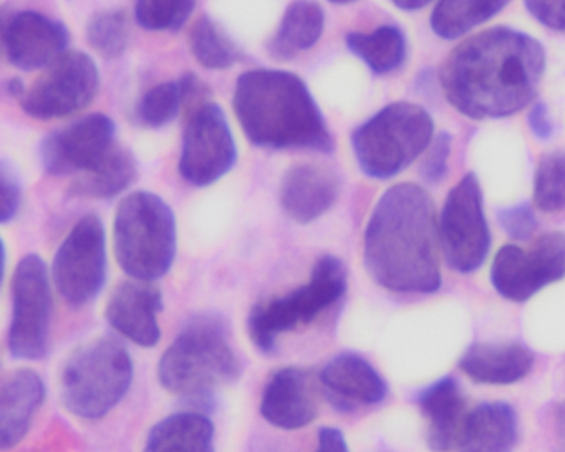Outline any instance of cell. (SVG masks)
Returning a JSON list of instances; mask_svg holds the SVG:
<instances>
[{"mask_svg":"<svg viewBox=\"0 0 565 452\" xmlns=\"http://www.w3.org/2000/svg\"><path fill=\"white\" fill-rule=\"evenodd\" d=\"M451 143L452 140L448 133H441L436 138L428 157L423 161L422 170H419L426 183L438 184L445 177L446 170H448L449 153H451Z\"/></svg>","mask_w":565,"mask_h":452,"instance_id":"obj_37","label":"cell"},{"mask_svg":"<svg viewBox=\"0 0 565 452\" xmlns=\"http://www.w3.org/2000/svg\"><path fill=\"white\" fill-rule=\"evenodd\" d=\"M52 280L65 303L82 309L100 295L107 280V239L100 217H82L58 247Z\"/></svg>","mask_w":565,"mask_h":452,"instance_id":"obj_11","label":"cell"},{"mask_svg":"<svg viewBox=\"0 0 565 452\" xmlns=\"http://www.w3.org/2000/svg\"><path fill=\"white\" fill-rule=\"evenodd\" d=\"M339 194L340 180L335 171L319 164H297L284 174L280 207L294 223L310 224L332 209Z\"/></svg>","mask_w":565,"mask_h":452,"instance_id":"obj_21","label":"cell"},{"mask_svg":"<svg viewBox=\"0 0 565 452\" xmlns=\"http://www.w3.org/2000/svg\"><path fill=\"white\" fill-rule=\"evenodd\" d=\"M0 184H2V203H0V220L4 224L11 223L21 209L22 187L21 180L14 168L2 161L0 164Z\"/></svg>","mask_w":565,"mask_h":452,"instance_id":"obj_36","label":"cell"},{"mask_svg":"<svg viewBox=\"0 0 565 452\" xmlns=\"http://www.w3.org/2000/svg\"><path fill=\"white\" fill-rule=\"evenodd\" d=\"M439 247L449 269L472 273L491 249V230L482 209L478 177L469 173L449 191L438 224Z\"/></svg>","mask_w":565,"mask_h":452,"instance_id":"obj_10","label":"cell"},{"mask_svg":"<svg viewBox=\"0 0 565 452\" xmlns=\"http://www.w3.org/2000/svg\"><path fill=\"white\" fill-rule=\"evenodd\" d=\"M138 177V164L134 153L115 144L114 150L94 170L82 174L68 193L81 197L110 200L134 184Z\"/></svg>","mask_w":565,"mask_h":452,"instance_id":"obj_27","label":"cell"},{"mask_svg":"<svg viewBox=\"0 0 565 452\" xmlns=\"http://www.w3.org/2000/svg\"><path fill=\"white\" fill-rule=\"evenodd\" d=\"M511 0H439L429 24L445 41L462 37L498 15Z\"/></svg>","mask_w":565,"mask_h":452,"instance_id":"obj_28","label":"cell"},{"mask_svg":"<svg viewBox=\"0 0 565 452\" xmlns=\"http://www.w3.org/2000/svg\"><path fill=\"white\" fill-rule=\"evenodd\" d=\"M319 381L323 395L342 411L379 405L388 395L383 376L356 353L333 356L320 372Z\"/></svg>","mask_w":565,"mask_h":452,"instance_id":"obj_19","label":"cell"},{"mask_svg":"<svg viewBox=\"0 0 565 452\" xmlns=\"http://www.w3.org/2000/svg\"><path fill=\"white\" fill-rule=\"evenodd\" d=\"M498 219L502 230L511 239L519 240V243L531 239L535 229H537V219H535L534 211L531 209L527 203L504 207V209L499 211Z\"/></svg>","mask_w":565,"mask_h":452,"instance_id":"obj_35","label":"cell"},{"mask_svg":"<svg viewBox=\"0 0 565 452\" xmlns=\"http://www.w3.org/2000/svg\"><path fill=\"white\" fill-rule=\"evenodd\" d=\"M326 14L313 0H296L287 8L269 49L273 57L289 61L312 49L322 37Z\"/></svg>","mask_w":565,"mask_h":452,"instance_id":"obj_26","label":"cell"},{"mask_svg":"<svg viewBox=\"0 0 565 452\" xmlns=\"http://www.w3.org/2000/svg\"><path fill=\"white\" fill-rule=\"evenodd\" d=\"M196 0H137L135 18L147 31L177 32L186 24Z\"/></svg>","mask_w":565,"mask_h":452,"instance_id":"obj_33","label":"cell"},{"mask_svg":"<svg viewBox=\"0 0 565 452\" xmlns=\"http://www.w3.org/2000/svg\"><path fill=\"white\" fill-rule=\"evenodd\" d=\"M564 277L565 233L544 234L529 249L509 244L492 260V287L511 302H527Z\"/></svg>","mask_w":565,"mask_h":452,"instance_id":"obj_13","label":"cell"},{"mask_svg":"<svg viewBox=\"0 0 565 452\" xmlns=\"http://www.w3.org/2000/svg\"><path fill=\"white\" fill-rule=\"evenodd\" d=\"M524 4L544 28L565 32V0H524Z\"/></svg>","mask_w":565,"mask_h":452,"instance_id":"obj_38","label":"cell"},{"mask_svg":"<svg viewBox=\"0 0 565 452\" xmlns=\"http://www.w3.org/2000/svg\"><path fill=\"white\" fill-rule=\"evenodd\" d=\"M347 47L376 75L396 71L406 57L405 35L395 25H383L370 34H349Z\"/></svg>","mask_w":565,"mask_h":452,"instance_id":"obj_29","label":"cell"},{"mask_svg":"<svg viewBox=\"0 0 565 452\" xmlns=\"http://www.w3.org/2000/svg\"><path fill=\"white\" fill-rule=\"evenodd\" d=\"M190 49L194 58L210 71H226L239 61V51L234 42L207 15L198 19L191 28Z\"/></svg>","mask_w":565,"mask_h":452,"instance_id":"obj_30","label":"cell"},{"mask_svg":"<svg viewBox=\"0 0 565 452\" xmlns=\"http://www.w3.org/2000/svg\"><path fill=\"white\" fill-rule=\"evenodd\" d=\"M534 353L518 342H481L466 349L459 369L481 385H514L534 368Z\"/></svg>","mask_w":565,"mask_h":452,"instance_id":"obj_23","label":"cell"},{"mask_svg":"<svg viewBox=\"0 0 565 452\" xmlns=\"http://www.w3.org/2000/svg\"><path fill=\"white\" fill-rule=\"evenodd\" d=\"M234 114L250 143L270 150L332 153L335 143L306 82L284 71L256 68L241 75Z\"/></svg>","mask_w":565,"mask_h":452,"instance_id":"obj_3","label":"cell"},{"mask_svg":"<svg viewBox=\"0 0 565 452\" xmlns=\"http://www.w3.org/2000/svg\"><path fill=\"white\" fill-rule=\"evenodd\" d=\"M134 362L124 343L100 336L78 346L61 373V398L81 419L104 418L127 396Z\"/></svg>","mask_w":565,"mask_h":452,"instance_id":"obj_6","label":"cell"},{"mask_svg":"<svg viewBox=\"0 0 565 452\" xmlns=\"http://www.w3.org/2000/svg\"><path fill=\"white\" fill-rule=\"evenodd\" d=\"M163 309L161 290L145 280L124 282L111 292L105 319L111 329L143 348H153L161 338L158 313Z\"/></svg>","mask_w":565,"mask_h":452,"instance_id":"obj_18","label":"cell"},{"mask_svg":"<svg viewBox=\"0 0 565 452\" xmlns=\"http://www.w3.org/2000/svg\"><path fill=\"white\" fill-rule=\"evenodd\" d=\"M100 88V72L84 52H65L32 84L21 100L35 120L71 117L87 108Z\"/></svg>","mask_w":565,"mask_h":452,"instance_id":"obj_12","label":"cell"},{"mask_svg":"<svg viewBox=\"0 0 565 452\" xmlns=\"http://www.w3.org/2000/svg\"><path fill=\"white\" fill-rule=\"evenodd\" d=\"M236 160V141L226 115L216 104L201 105L183 133L181 176L193 186H210L226 176Z\"/></svg>","mask_w":565,"mask_h":452,"instance_id":"obj_14","label":"cell"},{"mask_svg":"<svg viewBox=\"0 0 565 452\" xmlns=\"http://www.w3.org/2000/svg\"><path fill=\"white\" fill-rule=\"evenodd\" d=\"M243 373L226 322L214 313L191 319L158 365V379L171 395L191 401L213 398Z\"/></svg>","mask_w":565,"mask_h":452,"instance_id":"obj_4","label":"cell"},{"mask_svg":"<svg viewBox=\"0 0 565 452\" xmlns=\"http://www.w3.org/2000/svg\"><path fill=\"white\" fill-rule=\"evenodd\" d=\"M419 411L426 421V444L435 452H449L462 448L468 401L461 386L451 376L438 379L419 391Z\"/></svg>","mask_w":565,"mask_h":452,"instance_id":"obj_20","label":"cell"},{"mask_svg":"<svg viewBox=\"0 0 565 452\" xmlns=\"http://www.w3.org/2000/svg\"><path fill=\"white\" fill-rule=\"evenodd\" d=\"M47 388L34 369H15L0 386V445L15 448L31 429L35 412L44 405Z\"/></svg>","mask_w":565,"mask_h":452,"instance_id":"obj_22","label":"cell"},{"mask_svg":"<svg viewBox=\"0 0 565 452\" xmlns=\"http://www.w3.org/2000/svg\"><path fill=\"white\" fill-rule=\"evenodd\" d=\"M6 55L21 71L47 68L65 54L68 31L61 22L34 11L15 14L2 31Z\"/></svg>","mask_w":565,"mask_h":452,"instance_id":"obj_17","label":"cell"},{"mask_svg":"<svg viewBox=\"0 0 565 452\" xmlns=\"http://www.w3.org/2000/svg\"><path fill=\"white\" fill-rule=\"evenodd\" d=\"M534 204L547 214L565 211V153L544 154L537 164L534 180Z\"/></svg>","mask_w":565,"mask_h":452,"instance_id":"obj_32","label":"cell"},{"mask_svg":"<svg viewBox=\"0 0 565 452\" xmlns=\"http://www.w3.org/2000/svg\"><path fill=\"white\" fill-rule=\"evenodd\" d=\"M519 441L518 412L504 401L482 402L466 421V452H514Z\"/></svg>","mask_w":565,"mask_h":452,"instance_id":"obj_24","label":"cell"},{"mask_svg":"<svg viewBox=\"0 0 565 452\" xmlns=\"http://www.w3.org/2000/svg\"><path fill=\"white\" fill-rule=\"evenodd\" d=\"M329 2H332V4L337 6H347L353 4V2H356V0H329Z\"/></svg>","mask_w":565,"mask_h":452,"instance_id":"obj_43","label":"cell"},{"mask_svg":"<svg viewBox=\"0 0 565 452\" xmlns=\"http://www.w3.org/2000/svg\"><path fill=\"white\" fill-rule=\"evenodd\" d=\"M316 452H350V449L340 429L322 428L317 434Z\"/></svg>","mask_w":565,"mask_h":452,"instance_id":"obj_40","label":"cell"},{"mask_svg":"<svg viewBox=\"0 0 565 452\" xmlns=\"http://www.w3.org/2000/svg\"><path fill=\"white\" fill-rule=\"evenodd\" d=\"M435 123L418 105H388L352 134L360 170L375 180H390L409 166L431 143Z\"/></svg>","mask_w":565,"mask_h":452,"instance_id":"obj_7","label":"cell"},{"mask_svg":"<svg viewBox=\"0 0 565 452\" xmlns=\"http://www.w3.org/2000/svg\"><path fill=\"white\" fill-rule=\"evenodd\" d=\"M87 41L107 61L121 57L130 45V22L124 11L95 14L87 25Z\"/></svg>","mask_w":565,"mask_h":452,"instance_id":"obj_31","label":"cell"},{"mask_svg":"<svg viewBox=\"0 0 565 452\" xmlns=\"http://www.w3.org/2000/svg\"><path fill=\"white\" fill-rule=\"evenodd\" d=\"M115 123L95 114L49 134L41 143V163L52 176L87 173L114 150Z\"/></svg>","mask_w":565,"mask_h":452,"instance_id":"obj_15","label":"cell"},{"mask_svg":"<svg viewBox=\"0 0 565 452\" xmlns=\"http://www.w3.org/2000/svg\"><path fill=\"white\" fill-rule=\"evenodd\" d=\"M529 127L539 140H548L552 137L554 125H552L551 115L544 104L534 105L529 114Z\"/></svg>","mask_w":565,"mask_h":452,"instance_id":"obj_39","label":"cell"},{"mask_svg":"<svg viewBox=\"0 0 565 452\" xmlns=\"http://www.w3.org/2000/svg\"><path fill=\"white\" fill-rule=\"evenodd\" d=\"M435 204L418 184L390 187L373 209L363 263L376 286L395 293H435L441 287Z\"/></svg>","mask_w":565,"mask_h":452,"instance_id":"obj_2","label":"cell"},{"mask_svg":"<svg viewBox=\"0 0 565 452\" xmlns=\"http://www.w3.org/2000/svg\"><path fill=\"white\" fill-rule=\"evenodd\" d=\"M51 277L42 257H22L12 277V320L9 326V352L14 358H44L51 336Z\"/></svg>","mask_w":565,"mask_h":452,"instance_id":"obj_9","label":"cell"},{"mask_svg":"<svg viewBox=\"0 0 565 452\" xmlns=\"http://www.w3.org/2000/svg\"><path fill=\"white\" fill-rule=\"evenodd\" d=\"M349 273L335 256H322L313 263L310 280L282 297L264 300L250 310L247 333L263 353H273L277 340L297 326L309 325L345 295Z\"/></svg>","mask_w":565,"mask_h":452,"instance_id":"obj_8","label":"cell"},{"mask_svg":"<svg viewBox=\"0 0 565 452\" xmlns=\"http://www.w3.org/2000/svg\"><path fill=\"white\" fill-rule=\"evenodd\" d=\"M143 452H214V424L200 412L168 416L153 426Z\"/></svg>","mask_w":565,"mask_h":452,"instance_id":"obj_25","label":"cell"},{"mask_svg":"<svg viewBox=\"0 0 565 452\" xmlns=\"http://www.w3.org/2000/svg\"><path fill=\"white\" fill-rule=\"evenodd\" d=\"M545 51L531 35L494 28L455 49L441 72L449 105L471 120L511 117L537 94Z\"/></svg>","mask_w":565,"mask_h":452,"instance_id":"obj_1","label":"cell"},{"mask_svg":"<svg viewBox=\"0 0 565 452\" xmlns=\"http://www.w3.org/2000/svg\"><path fill=\"white\" fill-rule=\"evenodd\" d=\"M6 90H8V94L11 95V97L14 98H24L25 95V87L24 84H22L19 78H12V80L8 82V87H6Z\"/></svg>","mask_w":565,"mask_h":452,"instance_id":"obj_42","label":"cell"},{"mask_svg":"<svg viewBox=\"0 0 565 452\" xmlns=\"http://www.w3.org/2000/svg\"><path fill=\"white\" fill-rule=\"evenodd\" d=\"M114 246L118 266L131 279H161L170 272L177 257L173 211L157 194H128L115 214Z\"/></svg>","mask_w":565,"mask_h":452,"instance_id":"obj_5","label":"cell"},{"mask_svg":"<svg viewBox=\"0 0 565 452\" xmlns=\"http://www.w3.org/2000/svg\"><path fill=\"white\" fill-rule=\"evenodd\" d=\"M392 2L396 8L402 9V11L415 12L426 8L431 0H392Z\"/></svg>","mask_w":565,"mask_h":452,"instance_id":"obj_41","label":"cell"},{"mask_svg":"<svg viewBox=\"0 0 565 452\" xmlns=\"http://www.w3.org/2000/svg\"><path fill=\"white\" fill-rule=\"evenodd\" d=\"M319 379L309 369L287 366L270 376L264 386L260 415L286 431L306 428L319 415Z\"/></svg>","mask_w":565,"mask_h":452,"instance_id":"obj_16","label":"cell"},{"mask_svg":"<svg viewBox=\"0 0 565 452\" xmlns=\"http://www.w3.org/2000/svg\"><path fill=\"white\" fill-rule=\"evenodd\" d=\"M183 105L181 85L174 82L157 85L151 88L140 104V117L145 125L151 128H161L177 118Z\"/></svg>","mask_w":565,"mask_h":452,"instance_id":"obj_34","label":"cell"}]
</instances>
